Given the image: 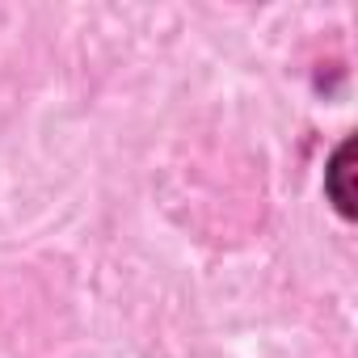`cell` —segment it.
Instances as JSON below:
<instances>
[{
	"label": "cell",
	"instance_id": "6da1fadb",
	"mask_svg": "<svg viewBox=\"0 0 358 358\" xmlns=\"http://www.w3.org/2000/svg\"><path fill=\"white\" fill-rule=\"evenodd\" d=\"M329 199L337 203V211L345 215V220H354L358 215V207H354V139H345L341 148H337V156H333V164H329Z\"/></svg>",
	"mask_w": 358,
	"mask_h": 358
}]
</instances>
